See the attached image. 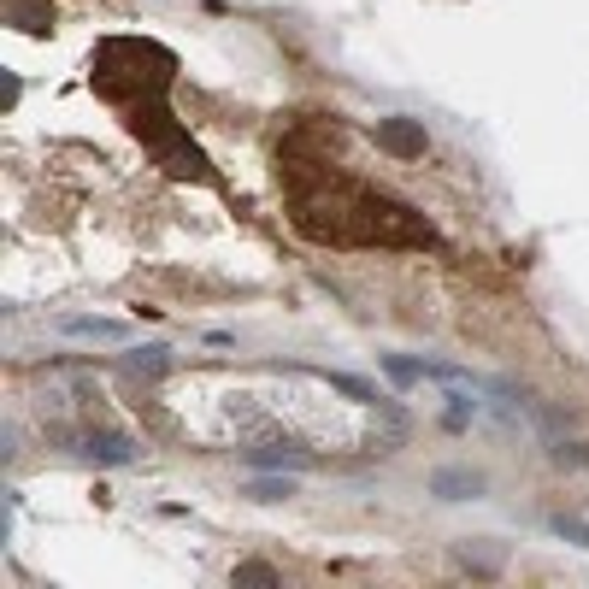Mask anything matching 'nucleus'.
<instances>
[{
    "instance_id": "f257e3e1",
    "label": "nucleus",
    "mask_w": 589,
    "mask_h": 589,
    "mask_svg": "<svg viewBox=\"0 0 589 589\" xmlns=\"http://www.w3.org/2000/svg\"><path fill=\"white\" fill-rule=\"evenodd\" d=\"M65 330H71V337H95V342H118V337H124V324H118V319H65Z\"/></svg>"
},
{
    "instance_id": "f03ea898",
    "label": "nucleus",
    "mask_w": 589,
    "mask_h": 589,
    "mask_svg": "<svg viewBox=\"0 0 589 589\" xmlns=\"http://www.w3.org/2000/svg\"><path fill=\"white\" fill-rule=\"evenodd\" d=\"M431 483H436V495H448V501H465V495L483 490V477H465V472H436Z\"/></svg>"
},
{
    "instance_id": "7ed1b4c3",
    "label": "nucleus",
    "mask_w": 589,
    "mask_h": 589,
    "mask_svg": "<svg viewBox=\"0 0 589 589\" xmlns=\"http://www.w3.org/2000/svg\"><path fill=\"white\" fill-rule=\"evenodd\" d=\"M89 460H113V465H124V460H136V448L130 442H118V436H100V442H89Z\"/></svg>"
},
{
    "instance_id": "20e7f679",
    "label": "nucleus",
    "mask_w": 589,
    "mask_h": 589,
    "mask_svg": "<svg viewBox=\"0 0 589 589\" xmlns=\"http://www.w3.org/2000/svg\"><path fill=\"white\" fill-rule=\"evenodd\" d=\"M253 501H283V495H294V483H289V477H283V483H253Z\"/></svg>"
},
{
    "instance_id": "39448f33",
    "label": "nucleus",
    "mask_w": 589,
    "mask_h": 589,
    "mask_svg": "<svg viewBox=\"0 0 589 589\" xmlns=\"http://www.w3.org/2000/svg\"><path fill=\"white\" fill-rule=\"evenodd\" d=\"M554 531H560V536H577V542L589 548V525H577V519H554Z\"/></svg>"
}]
</instances>
